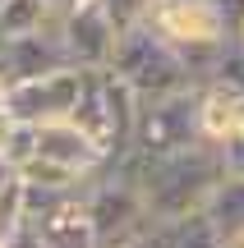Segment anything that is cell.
<instances>
[{
  "label": "cell",
  "instance_id": "1",
  "mask_svg": "<svg viewBox=\"0 0 244 248\" xmlns=\"http://www.w3.org/2000/svg\"><path fill=\"white\" fill-rule=\"evenodd\" d=\"M217 179H221L217 147H208V142H194V147L175 152V156H162V161H138L143 216L157 225H171L189 212H203V198L212 193Z\"/></svg>",
  "mask_w": 244,
  "mask_h": 248
},
{
  "label": "cell",
  "instance_id": "2",
  "mask_svg": "<svg viewBox=\"0 0 244 248\" xmlns=\"http://www.w3.org/2000/svg\"><path fill=\"white\" fill-rule=\"evenodd\" d=\"M106 69L115 74L120 83H129V88L138 92V101H157V97H171V92L194 88L180 51L166 46L147 23H134V28H125V32H115Z\"/></svg>",
  "mask_w": 244,
  "mask_h": 248
},
{
  "label": "cell",
  "instance_id": "3",
  "mask_svg": "<svg viewBox=\"0 0 244 248\" xmlns=\"http://www.w3.org/2000/svg\"><path fill=\"white\" fill-rule=\"evenodd\" d=\"M194 97H198V88H184V92H171V97L143 101V106H138L134 138H129V152H134L138 161H162V156H175V152L194 147V142H198Z\"/></svg>",
  "mask_w": 244,
  "mask_h": 248
},
{
  "label": "cell",
  "instance_id": "4",
  "mask_svg": "<svg viewBox=\"0 0 244 248\" xmlns=\"http://www.w3.org/2000/svg\"><path fill=\"white\" fill-rule=\"evenodd\" d=\"M79 83L83 74L79 69H51L42 78H28V83H14L5 88V115L14 124H55V120H69L74 110V97H79Z\"/></svg>",
  "mask_w": 244,
  "mask_h": 248
},
{
  "label": "cell",
  "instance_id": "5",
  "mask_svg": "<svg viewBox=\"0 0 244 248\" xmlns=\"http://www.w3.org/2000/svg\"><path fill=\"white\" fill-rule=\"evenodd\" d=\"M111 46H115V28L106 23L97 0L69 9V14L60 18V51H65V64H69V69H79V74L106 69Z\"/></svg>",
  "mask_w": 244,
  "mask_h": 248
},
{
  "label": "cell",
  "instance_id": "6",
  "mask_svg": "<svg viewBox=\"0 0 244 248\" xmlns=\"http://www.w3.org/2000/svg\"><path fill=\"white\" fill-rule=\"evenodd\" d=\"M37 156L55 161V166H65V170H74L79 179H92V175L106 170V152H101L88 133H79L69 120L37 124Z\"/></svg>",
  "mask_w": 244,
  "mask_h": 248
},
{
  "label": "cell",
  "instance_id": "7",
  "mask_svg": "<svg viewBox=\"0 0 244 248\" xmlns=\"http://www.w3.org/2000/svg\"><path fill=\"white\" fill-rule=\"evenodd\" d=\"M194 124H198V142L221 147L226 138H235L244 124V92L230 83H198V97H194Z\"/></svg>",
  "mask_w": 244,
  "mask_h": 248
},
{
  "label": "cell",
  "instance_id": "8",
  "mask_svg": "<svg viewBox=\"0 0 244 248\" xmlns=\"http://www.w3.org/2000/svg\"><path fill=\"white\" fill-rule=\"evenodd\" d=\"M28 225L37 230L42 248H97L92 225H88V212H83V188L55 198V202L46 207L42 216H33Z\"/></svg>",
  "mask_w": 244,
  "mask_h": 248
},
{
  "label": "cell",
  "instance_id": "9",
  "mask_svg": "<svg viewBox=\"0 0 244 248\" xmlns=\"http://www.w3.org/2000/svg\"><path fill=\"white\" fill-rule=\"evenodd\" d=\"M203 216L212 221V230L221 234V244L230 234L244 230V179H217L212 193L203 198Z\"/></svg>",
  "mask_w": 244,
  "mask_h": 248
},
{
  "label": "cell",
  "instance_id": "10",
  "mask_svg": "<svg viewBox=\"0 0 244 248\" xmlns=\"http://www.w3.org/2000/svg\"><path fill=\"white\" fill-rule=\"evenodd\" d=\"M60 18L46 0H5L0 5V37H33V32H60Z\"/></svg>",
  "mask_w": 244,
  "mask_h": 248
},
{
  "label": "cell",
  "instance_id": "11",
  "mask_svg": "<svg viewBox=\"0 0 244 248\" xmlns=\"http://www.w3.org/2000/svg\"><path fill=\"white\" fill-rule=\"evenodd\" d=\"M14 175H18V184H28V188H51V193H74V188L88 184V179H79L74 170L55 166V161H42V156H33L28 166H18Z\"/></svg>",
  "mask_w": 244,
  "mask_h": 248
},
{
  "label": "cell",
  "instance_id": "12",
  "mask_svg": "<svg viewBox=\"0 0 244 248\" xmlns=\"http://www.w3.org/2000/svg\"><path fill=\"white\" fill-rule=\"evenodd\" d=\"M171 248H226V244L203 212H189L180 221H171Z\"/></svg>",
  "mask_w": 244,
  "mask_h": 248
},
{
  "label": "cell",
  "instance_id": "13",
  "mask_svg": "<svg viewBox=\"0 0 244 248\" xmlns=\"http://www.w3.org/2000/svg\"><path fill=\"white\" fill-rule=\"evenodd\" d=\"M33 156H37V129H33V124H9L5 142H0V161H5L9 170H18V166H28Z\"/></svg>",
  "mask_w": 244,
  "mask_h": 248
},
{
  "label": "cell",
  "instance_id": "14",
  "mask_svg": "<svg viewBox=\"0 0 244 248\" xmlns=\"http://www.w3.org/2000/svg\"><path fill=\"white\" fill-rule=\"evenodd\" d=\"M97 9L106 14V23L115 28V32H125V28L143 23V14H147V0H97Z\"/></svg>",
  "mask_w": 244,
  "mask_h": 248
},
{
  "label": "cell",
  "instance_id": "15",
  "mask_svg": "<svg viewBox=\"0 0 244 248\" xmlns=\"http://www.w3.org/2000/svg\"><path fill=\"white\" fill-rule=\"evenodd\" d=\"M18 225H23V184L14 179V184L0 193V244H5Z\"/></svg>",
  "mask_w": 244,
  "mask_h": 248
},
{
  "label": "cell",
  "instance_id": "16",
  "mask_svg": "<svg viewBox=\"0 0 244 248\" xmlns=\"http://www.w3.org/2000/svg\"><path fill=\"white\" fill-rule=\"evenodd\" d=\"M217 170L221 179H244V133H235L217 147Z\"/></svg>",
  "mask_w": 244,
  "mask_h": 248
},
{
  "label": "cell",
  "instance_id": "17",
  "mask_svg": "<svg viewBox=\"0 0 244 248\" xmlns=\"http://www.w3.org/2000/svg\"><path fill=\"white\" fill-rule=\"evenodd\" d=\"M5 248H42V239H37V230H33V225H18V230L14 234H9V239H5Z\"/></svg>",
  "mask_w": 244,
  "mask_h": 248
},
{
  "label": "cell",
  "instance_id": "18",
  "mask_svg": "<svg viewBox=\"0 0 244 248\" xmlns=\"http://www.w3.org/2000/svg\"><path fill=\"white\" fill-rule=\"evenodd\" d=\"M14 179H18V175H14V170H9V166H5V161H0V193H5V188H9V184H14Z\"/></svg>",
  "mask_w": 244,
  "mask_h": 248
},
{
  "label": "cell",
  "instance_id": "19",
  "mask_svg": "<svg viewBox=\"0 0 244 248\" xmlns=\"http://www.w3.org/2000/svg\"><path fill=\"white\" fill-rule=\"evenodd\" d=\"M226 248H244V230H240V234H230V239H226Z\"/></svg>",
  "mask_w": 244,
  "mask_h": 248
},
{
  "label": "cell",
  "instance_id": "20",
  "mask_svg": "<svg viewBox=\"0 0 244 248\" xmlns=\"http://www.w3.org/2000/svg\"><path fill=\"white\" fill-rule=\"evenodd\" d=\"M0 5H5V0H0Z\"/></svg>",
  "mask_w": 244,
  "mask_h": 248
},
{
  "label": "cell",
  "instance_id": "21",
  "mask_svg": "<svg viewBox=\"0 0 244 248\" xmlns=\"http://www.w3.org/2000/svg\"><path fill=\"white\" fill-rule=\"evenodd\" d=\"M0 248H5V244H0Z\"/></svg>",
  "mask_w": 244,
  "mask_h": 248
}]
</instances>
